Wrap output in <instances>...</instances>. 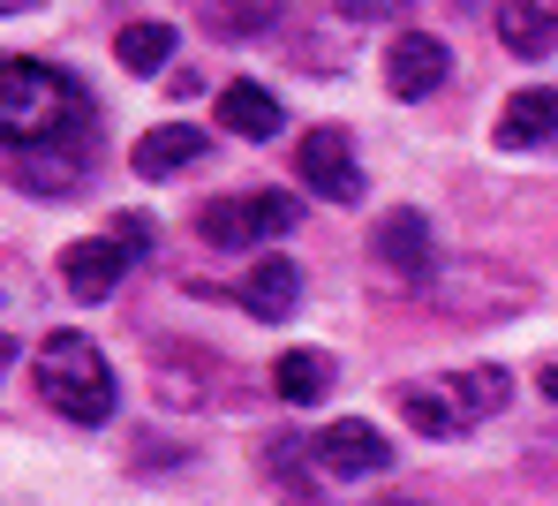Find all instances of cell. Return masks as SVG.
Listing matches in <instances>:
<instances>
[{
  "instance_id": "cell-1",
  "label": "cell",
  "mask_w": 558,
  "mask_h": 506,
  "mask_svg": "<svg viewBox=\"0 0 558 506\" xmlns=\"http://www.w3.org/2000/svg\"><path fill=\"white\" fill-rule=\"evenodd\" d=\"M92 129V92L46 61H0V152H46Z\"/></svg>"
},
{
  "instance_id": "cell-2",
  "label": "cell",
  "mask_w": 558,
  "mask_h": 506,
  "mask_svg": "<svg viewBox=\"0 0 558 506\" xmlns=\"http://www.w3.org/2000/svg\"><path fill=\"white\" fill-rule=\"evenodd\" d=\"M38 394L46 408H61L69 423H106L113 415V363H106V348H98L92 333H46V348H38Z\"/></svg>"
},
{
  "instance_id": "cell-3",
  "label": "cell",
  "mask_w": 558,
  "mask_h": 506,
  "mask_svg": "<svg viewBox=\"0 0 558 506\" xmlns=\"http://www.w3.org/2000/svg\"><path fill=\"white\" fill-rule=\"evenodd\" d=\"M302 219V204L287 190H257V197H211L196 212V234L219 242V250H250V242H272Z\"/></svg>"
},
{
  "instance_id": "cell-4",
  "label": "cell",
  "mask_w": 558,
  "mask_h": 506,
  "mask_svg": "<svg viewBox=\"0 0 558 506\" xmlns=\"http://www.w3.org/2000/svg\"><path fill=\"white\" fill-rule=\"evenodd\" d=\"M371 257H377V273L408 280V288H430L438 280V242H430V219L423 212H385L377 234H371Z\"/></svg>"
},
{
  "instance_id": "cell-5",
  "label": "cell",
  "mask_w": 558,
  "mask_h": 506,
  "mask_svg": "<svg viewBox=\"0 0 558 506\" xmlns=\"http://www.w3.org/2000/svg\"><path fill=\"white\" fill-rule=\"evenodd\" d=\"M310 454H317V469H325V477H348V484H363V477H385V469H392V438H385L377 423H363V415L325 423Z\"/></svg>"
},
{
  "instance_id": "cell-6",
  "label": "cell",
  "mask_w": 558,
  "mask_h": 506,
  "mask_svg": "<svg viewBox=\"0 0 558 506\" xmlns=\"http://www.w3.org/2000/svg\"><path fill=\"white\" fill-rule=\"evenodd\" d=\"M294 174H302L325 204H355V197H363V167H355L348 129H310L302 152H294Z\"/></svg>"
},
{
  "instance_id": "cell-7",
  "label": "cell",
  "mask_w": 558,
  "mask_h": 506,
  "mask_svg": "<svg viewBox=\"0 0 558 506\" xmlns=\"http://www.w3.org/2000/svg\"><path fill=\"white\" fill-rule=\"evenodd\" d=\"M446 76H453V53H446L430 31H400V38L385 46V92H392V99H430Z\"/></svg>"
},
{
  "instance_id": "cell-8",
  "label": "cell",
  "mask_w": 558,
  "mask_h": 506,
  "mask_svg": "<svg viewBox=\"0 0 558 506\" xmlns=\"http://www.w3.org/2000/svg\"><path fill=\"white\" fill-rule=\"evenodd\" d=\"M136 257L113 242V234H84V242H69L61 250V288L76 296V303H106L113 288H121V273H129Z\"/></svg>"
},
{
  "instance_id": "cell-9",
  "label": "cell",
  "mask_w": 558,
  "mask_h": 506,
  "mask_svg": "<svg viewBox=\"0 0 558 506\" xmlns=\"http://www.w3.org/2000/svg\"><path fill=\"white\" fill-rule=\"evenodd\" d=\"M468 280L453 288H438V303L453 310V317H498V310H521L536 288L521 280V273H498V265H461Z\"/></svg>"
},
{
  "instance_id": "cell-10",
  "label": "cell",
  "mask_w": 558,
  "mask_h": 506,
  "mask_svg": "<svg viewBox=\"0 0 558 506\" xmlns=\"http://www.w3.org/2000/svg\"><path fill=\"white\" fill-rule=\"evenodd\" d=\"M204 152H211V136H204V129H189V121H174V129H144V136H136V152H129V167H136L144 182H167V174H189Z\"/></svg>"
},
{
  "instance_id": "cell-11",
  "label": "cell",
  "mask_w": 558,
  "mask_h": 506,
  "mask_svg": "<svg viewBox=\"0 0 558 506\" xmlns=\"http://www.w3.org/2000/svg\"><path fill=\"white\" fill-rule=\"evenodd\" d=\"M498 46L521 61L558 53V0H498Z\"/></svg>"
},
{
  "instance_id": "cell-12",
  "label": "cell",
  "mask_w": 558,
  "mask_h": 506,
  "mask_svg": "<svg viewBox=\"0 0 558 506\" xmlns=\"http://www.w3.org/2000/svg\"><path fill=\"white\" fill-rule=\"evenodd\" d=\"M302 303V265L294 257H257L242 273V310L265 317V325H287V310Z\"/></svg>"
},
{
  "instance_id": "cell-13",
  "label": "cell",
  "mask_w": 558,
  "mask_h": 506,
  "mask_svg": "<svg viewBox=\"0 0 558 506\" xmlns=\"http://www.w3.org/2000/svg\"><path fill=\"white\" fill-rule=\"evenodd\" d=\"M279 121H287V113H279V99L257 84V76H234V84L219 92V129H227V136L265 144V136H279Z\"/></svg>"
},
{
  "instance_id": "cell-14",
  "label": "cell",
  "mask_w": 558,
  "mask_h": 506,
  "mask_svg": "<svg viewBox=\"0 0 558 506\" xmlns=\"http://www.w3.org/2000/svg\"><path fill=\"white\" fill-rule=\"evenodd\" d=\"M498 152H536L544 136H558V92H513L498 106Z\"/></svg>"
},
{
  "instance_id": "cell-15",
  "label": "cell",
  "mask_w": 558,
  "mask_h": 506,
  "mask_svg": "<svg viewBox=\"0 0 558 506\" xmlns=\"http://www.w3.org/2000/svg\"><path fill=\"white\" fill-rule=\"evenodd\" d=\"M279 15H287V0H196V23L227 46H250V38L279 31Z\"/></svg>"
},
{
  "instance_id": "cell-16",
  "label": "cell",
  "mask_w": 558,
  "mask_h": 506,
  "mask_svg": "<svg viewBox=\"0 0 558 506\" xmlns=\"http://www.w3.org/2000/svg\"><path fill=\"white\" fill-rule=\"evenodd\" d=\"M392 408H400L408 431H423V438H453V431H468V415L453 408L446 378H408V386L392 394Z\"/></svg>"
},
{
  "instance_id": "cell-17",
  "label": "cell",
  "mask_w": 558,
  "mask_h": 506,
  "mask_svg": "<svg viewBox=\"0 0 558 506\" xmlns=\"http://www.w3.org/2000/svg\"><path fill=\"white\" fill-rule=\"evenodd\" d=\"M446 394H453V408H461L468 423L506 415V401H513V371H506V363H468V371L446 378Z\"/></svg>"
},
{
  "instance_id": "cell-18",
  "label": "cell",
  "mask_w": 558,
  "mask_h": 506,
  "mask_svg": "<svg viewBox=\"0 0 558 506\" xmlns=\"http://www.w3.org/2000/svg\"><path fill=\"white\" fill-rule=\"evenodd\" d=\"M151 386H159V408H211L219 401V371L196 363V356H159Z\"/></svg>"
},
{
  "instance_id": "cell-19",
  "label": "cell",
  "mask_w": 558,
  "mask_h": 506,
  "mask_svg": "<svg viewBox=\"0 0 558 506\" xmlns=\"http://www.w3.org/2000/svg\"><path fill=\"white\" fill-rule=\"evenodd\" d=\"M272 386H279V401H287V408L325 401V394H332V356H317V348H287V356L272 363Z\"/></svg>"
},
{
  "instance_id": "cell-20",
  "label": "cell",
  "mask_w": 558,
  "mask_h": 506,
  "mask_svg": "<svg viewBox=\"0 0 558 506\" xmlns=\"http://www.w3.org/2000/svg\"><path fill=\"white\" fill-rule=\"evenodd\" d=\"M15 182H23V190H38V197H61V190H76V182H84V159H76V152H61V144H46V152H15Z\"/></svg>"
},
{
  "instance_id": "cell-21",
  "label": "cell",
  "mask_w": 558,
  "mask_h": 506,
  "mask_svg": "<svg viewBox=\"0 0 558 506\" xmlns=\"http://www.w3.org/2000/svg\"><path fill=\"white\" fill-rule=\"evenodd\" d=\"M113 61H121L129 76H159V69L174 61V31H167V23H129V31L113 38Z\"/></svg>"
},
{
  "instance_id": "cell-22",
  "label": "cell",
  "mask_w": 558,
  "mask_h": 506,
  "mask_svg": "<svg viewBox=\"0 0 558 506\" xmlns=\"http://www.w3.org/2000/svg\"><path fill=\"white\" fill-rule=\"evenodd\" d=\"M113 242H121L129 257H144L159 234H151V219H144V212H113Z\"/></svg>"
},
{
  "instance_id": "cell-23",
  "label": "cell",
  "mask_w": 558,
  "mask_h": 506,
  "mask_svg": "<svg viewBox=\"0 0 558 506\" xmlns=\"http://www.w3.org/2000/svg\"><path fill=\"white\" fill-rule=\"evenodd\" d=\"M8 363H15V333H0V378H8Z\"/></svg>"
},
{
  "instance_id": "cell-24",
  "label": "cell",
  "mask_w": 558,
  "mask_h": 506,
  "mask_svg": "<svg viewBox=\"0 0 558 506\" xmlns=\"http://www.w3.org/2000/svg\"><path fill=\"white\" fill-rule=\"evenodd\" d=\"M536 386H544V394L558 401V363H544V378H536Z\"/></svg>"
},
{
  "instance_id": "cell-25",
  "label": "cell",
  "mask_w": 558,
  "mask_h": 506,
  "mask_svg": "<svg viewBox=\"0 0 558 506\" xmlns=\"http://www.w3.org/2000/svg\"><path fill=\"white\" fill-rule=\"evenodd\" d=\"M31 8H38V0H0V15H31Z\"/></svg>"
},
{
  "instance_id": "cell-26",
  "label": "cell",
  "mask_w": 558,
  "mask_h": 506,
  "mask_svg": "<svg viewBox=\"0 0 558 506\" xmlns=\"http://www.w3.org/2000/svg\"><path fill=\"white\" fill-rule=\"evenodd\" d=\"M392 506H408V499H392Z\"/></svg>"
}]
</instances>
